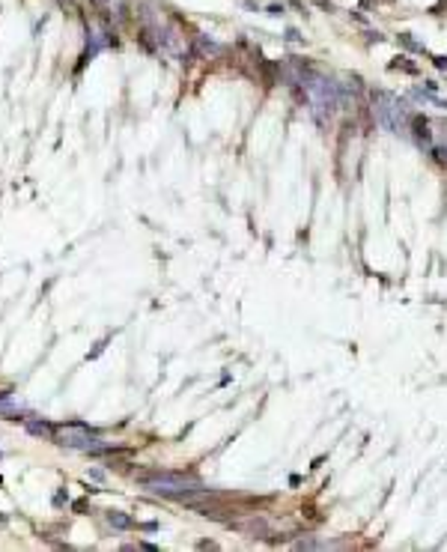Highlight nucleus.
<instances>
[{
    "label": "nucleus",
    "mask_w": 447,
    "mask_h": 552,
    "mask_svg": "<svg viewBox=\"0 0 447 552\" xmlns=\"http://www.w3.org/2000/svg\"><path fill=\"white\" fill-rule=\"evenodd\" d=\"M27 430L33 433V436H57L51 424H45V421H27Z\"/></svg>",
    "instance_id": "nucleus-4"
},
{
    "label": "nucleus",
    "mask_w": 447,
    "mask_h": 552,
    "mask_svg": "<svg viewBox=\"0 0 447 552\" xmlns=\"http://www.w3.org/2000/svg\"><path fill=\"white\" fill-rule=\"evenodd\" d=\"M304 90H307V99L319 117L337 114V108H340L346 99L343 90L334 84L331 78H322V75H304Z\"/></svg>",
    "instance_id": "nucleus-1"
},
{
    "label": "nucleus",
    "mask_w": 447,
    "mask_h": 552,
    "mask_svg": "<svg viewBox=\"0 0 447 552\" xmlns=\"http://www.w3.org/2000/svg\"><path fill=\"white\" fill-rule=\"evenodd\" d=\"M0 457H3V451H0Z\"/></svg>",
    "instance_id": "nucleus-7"
},
{
    "label": "nucleus",
    "mask_w": 447,
    "mask_h": 552,
    "mask_svg": "<svg viewBox=\"0 0 447 552\" xmlns=\"http://www.w3.org/2000/svg\"><path fill=\"white\" fill-rule=\"evenodd\" d=\"M110 522H114L117 528H128V525H131V519L125 517V514H110Z\"/></svg>",
    "instance_id": "nucleus-6"
},
{
    "label": "nucleus",
    "mask_w": 447,
    "mask_h": 552,
    "mask_svg": "<svg viewBox=\"0 0 447 552\" xmlns=\"http://www.w3.org/2000/svg\"><path fill=\"white\" fill-rule=\"evenodd\" d=\"M57 442L66 445V448H75V451H90V454H102L107 451L102 439L90 427H81V424H69V427H60L57 430Z\"/></svg>",
    "instance_id": "nucleus-2"
},
{
    "label": "nucleus",
    "mask_w": 447,
    "mask_h": 552,
    "mask_svg": "<svg viewBox=\"0 0 447 552\" xmlns=\"http://www.w3.org/2000/svg\"><path fill=\"white\" fill-rule=\"evenodd\" d=\"M373 102H376L373 111H376V120L382 122V129L406 135V108H403V102H396L394 96H388V93H376Z\"/></svg>",
    "instance_id": "nucleus-3"
},
{
    "label": "nucleus",
    "mask_w": 447,
    "mask_h": 552,
    "mask_svg": "<svg viewBox=\"0 0 447 552\" xmlns=\"http://www.w3.org/2000/svg\"><path fill=\"white\" fill-rule=\"evenodd\" d=\"M0 415H6V418H27V415H21V406H18V403H9V400H3V397H0Z\"/></svg>",
    "instance_id": "nucleus-5"
}]
</instances>
